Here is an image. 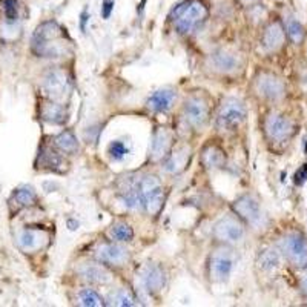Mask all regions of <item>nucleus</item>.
<instances>
[{
	"label": "nucleus",
	"mask_w": 307,
	"mask_h": 307,
	"mask_svg": "<svg viewBox=\"0 0 307 307\" xmlns=\"http://www.w3.org/2000/svg\"><path fill=\"white\" fill-rule=\"evenodd\" d=\"M65 31L55 22H43L33 36V51L40 57H62L68 52Z\"/></svg>",
	"instance_id": "f257e3e1"
},
{
	"label": "nucleus",
	"mask_w": 307,
	"mask_h": 307,
	"mask_svg": "<svg viewBox=\"0 0 307 307\" xmlns=\"http://www.w3.org/2000/svg\"><path fill=\"white\" fill-rule=\"evenodd\" d=\"M206 17H207V8L200 0H191V2L181 4L174 10L171 16L177 31L181 34L192 33Z\"/></svg>",
	"instance_id": "f03ea898"
},
{
	"label": "nucleus",
	"mask_w": 307,
	"mask_h": 307,
	"mask_svg": "<svg viewBox=\"0 0 307 307\" xmlns=\"http://www.w3.org/2000/svg\"><path fill=\"white\" fill-rule=\"evenodd\" d=\"M143 204L149 213L156 215L163 206V186L160 180L154 175H147L138 181Z\"/></svg>",
	"instance_id": "7ed1b4c3"
},
{
	"label": "nucleus",
	"mask_w": 307,
	"mask_h": 307,
	"mask_svg": "<svg viewBox=\"0 0 307 307\" xmlns=\"http://www.w3.org/2000/svg\"><path fill=\"white\" fill-rule=\"evenodd\" d=\"M246 118V108L244 105L237 99H227L220 106L217 123L221 129H230L238 126Z\"/></svg>",
	"instance_id": "20e7f679"
},
{
	"label": "nucleus",
	"mask_w": 307,
	"mask_h": 307,
	"mask_svg": "<svg viewBox=\"0 0 307 307\" xmlns=\"http://www.w3.org/2000/svg\"><path fill=\"white\" fill-rule=\"evenodd\" d=\"M280 246L292 264H295L296 267L307 266V241L304 240V237H301L299 234H289L281 240Z\"/></svg>",
	"instance_id": "39448f33"
},
{
	"label": "nucleus",
	"mask_w": 307,
	"mask_h": 307,
	"mask_svg": "<svg viewBox=\"0 0 307 307\" xmlns=\"http://www.w3.org/2000/svg\"><path fill=\"white\" fill-rule=\"evenodd\" d=\"M213 237L224 244H235L243 240L244 227L232 217H226L213 226Z\"/></svg>",
	"instance_id": "423d86ee"
},
{
	"label": "nucleus",
	"mask_w": 307,
	"mask_h": 307,
	"mask_svg": "<svg viewBox=\"0 0 307 307\" xmlns=\"http://www.w3.org/2000/svg\"><path fill=\"white\" fill-rule=\"evenodd\" d=\"M209 117V106L201 97H191L185 103V118L194 128H203Z\"/></svg>",
	"instance_id": "0eeeda50"
},
{
	"label": "nucleus",
	"mask_w": 307,
	"mask_h": 307,
	"mask_svg": "<svg viewBox=\"0 0 307 307\" xmlns=\"http://www.w3.org/2000/svg\"><path fill=\"white\" fill-rule=\"evenodd\" d=\"M264 128L267 135L275 141H284L293 134V123L280 114H270L266 118Z\"/></svg>",
	"instance_id": "6e6552de"
},
{
	"label": "nucleus",
	"mask_w": 307,
	"mask_h": 307,
	"mask_svg": "<svg viewBox=\"0 0 307 307\" xmlns=\"http://www.w3.org/2000/svg\"><path fill=\"white\" fill-rule=\"evenodd\" d=\"M43 89L52 99H60L69 91V80L63 71L52 69L43 79Z\"/></svg>",
	"instance_id": "1a4fd4ad"
},
{
	"label": "nucleus",
	"mask_w": 307,
	"mask_h": 307,
	"mask_svg": "<svg viewBox=\"0 0 307 307\" xmlns=\"http://www.w3.org/2000/svg\"><path fill=\"white\" fill-rule=\"evenodd\" d=\"M234 269V255L227 251H217L210 258V277L215 281H226Z\"/></svg>",
	"instance_id": "9d476101"
},
{
	"label": "nucleus",
	"mask_w": 307,
	"mask_h": 307,
	"mask_svg": "<svg viewBox=\"0 0 307 307\" xmlns=\"http://www.w3.org/2000/svg\"><path fill=\"white\" fill-rule=\"evenodd\" d=\"M257 89L263 97L270 99V100H277L284 96L283 82L278 79V77L267 74V72H263L257 79Z\"/></svg>",
	"instance_id": "9b49d317"
},
{
	"label": "nucleus",
	"mask_w": 307,
	"mask_h": 307,
	"mask_svg": "<svg viewBox=\"0 0 307 307\" xmlns=\"http://www.w3.org/2000/svg\"><path fill=\"white\" fill-rule=\"evenodd\" d=\"M48 235L40 229H25L17 237V244L25 252H34L46 243Z\"/></svg>",
	"instance_id": "f8f14e48"
},
{
	"label": "nucleus",
	"mask_w": 307,
	"mask_h": 307,
	"mask_svg": "<svg viewBox=\"0 0 307 307\" xmlns=\"http://www.w3.org/2000/svg\"><path fill=\"white\" fill-rule=\"evenodd\" d=\"M234 210L248 223H255L260 220L261 212H260V206L257 203V200L251 195H243L240 197L235 203H234Z\"/></svg>",
	"instance_id": "ddd939ff"
},
{
	"label": "nucleus",
	"mask_w": 307,
	"mask_h": 307,
	"mask_svg": "<svg viewBox=\"0 0 307 307\" xmlns=\"http://www.w3.org/2000/svg\"><path fill=\"white\" fill-rule=\"evenodd\" d=\"M97 258L106 264L123 266L128 260V251L117 244H103L97 249Z\"/></svg>",
	"instance_id": "4468645a"
},
{
	"label": "nucleus",
	"mask_w": 307,
	"mask_h": 307,
	"mask_svg": "<svg viewBox=\"0 0 307 307\" xmlns=\"http://www.w3.org/2000/svg\"><path fill=\"white\" fill-rule=\"evenodd\" d=\"M121 201L126 207L129 209H138L143 204V198H141V192H140V186L138 183L135 181H131V180H126L125 181V186L121 188Z\"/></svg>",
	"instance_id": "2eb2a0df"
},
{
	"label": "nucleus",
	"mask_w": 307,
	"mask_h": 307,
	"mask_svg": "<svg viewBox=\"0 0 307 307\" xmlns=\"http://www.w3.org/2000/svg\"><path fill=\"white\" fill-rule=\"evenodd\" d=\"M175 100V93L171 89H160L157 93H154L150 99L147 100V105L150 109L157 112H168Z\"/></svg>",
	"instance_id": "dca6fc26"
},
{
	"label": "nucleus",
	"mask_w": 307,
	"mask_h": 307,
	"mask_svg": "<svg viewBox=\"0 0 307 307\" xmlns=\"http://www.w3.org/2000/svg\"><path fill=\"white\" fill-rule=\"evenodd\" d=\"M143 283L149 292L157 293L165 286V272L159 266H147L143 273Z\"/></svg>",
	"instance_id": "f3484780"
},
{
	"label": "nucleus",
	"mask_w": 307,
	"mask_h": 307,
	"mask_svg": "<svg viewBox=\"0 0 307 307\" xmlns=\"http://www.w3.org/2000/svg\"><path fill=\"white\" fill-rule=\"evenodd\" d=\"M79 273L83 280L94 284H106L111 281V273L99 264H85L79 269Z\"/></svg>",
	"instance_id": "a211bd4d"
},
{
	"label": "nucleus",
	"mask_w": 307,
	"mask_h": 307,
	"mask_svg": "<svg viewBox=\"0 0 307 307\" xmlns=\"http://www.w3.org/2000/svg\"><path fill=\"white\" fill-rule=\"evenodd\" d=\"M283 42H284V29L281 23L278 22L270 23L263 34V46L267 51H275L283 45Z\"/></svg>",
	"instance_id": "6ab92c4d"
},
{
	"label": "nucleus",
	"mask_w": 307,
	"mask_h": 307,
	"mask_svg": "<svg viewBox=\"0 0 307 307\" xmlns=\"http://www.w3.org/2000/svg\"><path fill=\"white\" fill-rule=\"evenodd\" d=\"M210 63L213 66V69L220 71V72H232L238 68L240 62L237 58V55L226 52V51H218L210 57Z\"/></svg>",
	"instance_id": "aec40b11"
},
{
	"label": "nucleus",
	"mask_w": 307,
	"mask_h": 307,
	"mask_svg": "<svg viewBox=\"0 0 307 307\" xmlns=\"http://www.w3.org/2000/svg\"><path fill=\"white\" fill-rule=\"evenodd\" d=\"M189 157H191L189 147L183 146V147L175 149L171 154V156L168 157V160H166V166H165L166 171H169V172H180L181 169L186 168V165L189 162Z\"/></svg>",
	"instance_id": "412c9836"
},
{
	"label": "nucleus",
	"mask_w": 307,
	"mask_h": 307,
	"mask_svg": "<svg viewBox=\"0 0 307 307\" xmlns=\"http://www.w3.org/2000/svg\"><path fill=\"white\" fill-rule=\"evenodd\" d=\"M42 118L52 125H62L68 118V112L63 105L58 103H46L42 108Z\"/></svg>",
	"instance_id": "4be33fe9"
},
{
	"label": "nucleus",
	"mask_w": 307,
	"mask_h": 307,
	"mask_svg": "<svg viewBox=\"0 0 307 307\" xmlns=\"http://www.w3.org/2000/svg\"><path fill=\"white\" fill-rule=\"evenodd\" d=\"M171 146V134L166 129H159L152 140V156L156 159L165 157Z\"/></svg>",
	"instance_id": "5701e85b"
},
{
	"label": "nucleus",
	"mask_w": 307,
	"mask_h": 307,
	"mask_svg": "<svg viewBox=\"0 0 307 307\" xmlns=\"http://www.w3.org/2000/svg\"><path fill=\"white\" fill-rule=\"evenodd\" d=\"M203 165L209 169H217L221 168L226 162L224 157V152L218 147V146H207L203 150V156H201Z\"/></svg>",
	"instance_id": "b1692460"
},
{
	"label": "nucleus",
	"mask_w": 307,
	"mask_h": 307,
	"mask_svg": "<svg viewBox=\"0 0 307 307\" xmlns=\"http://www.w3.org/2000/svg\"><path fill=\"white\" fill-rule=\"evenodd\" d=\"M54 144L57 149H60L62 152H66V154H74V152H77V149H79V144H77V140L71 131H63L62 134H58L54 138Z\"/></svg>",
	"instance_id": "393cba45"
},
{
	"label": "nucleus",
	"mask_w": 307,
	"mask_h": 307,
	"mask_svg": "<svg viewBox=\"0 0 307 307\" xmlns=\"http://www.w3.org/2000/svg\"><path fill=\"white\" fill-rule=\"evenodd\" d=\"M37 200V195L34 192L33 188L29 186H23V188H19L14 195H13V201L17 207H28V206H33Z\"/></svg>",
	"instance_id": "a878e982"
},
{
	"label": "nucleus",
	"mask_w": 307,
	"mask_h": 307,
	"mask_svg": "<svg viewBox=\"0 0 307 307\" xmlns=\"http://www.w3.org/2000/svg\"><path fill=\"white\" fill-rule=\"evenodd\" d=\"M77 299H79V302L82 305H86V307H102L105 305L102 296L93 290V289H83L79 292V295H77Z\"/></svg>",
	"instance_id": "bb28decb"
},
{
	"label": "nucleus",
	"mask_w": 307,
	"mask_h": 307,
	"mask_svg": "<svg viewBox=\"0 0 307 307\" xmlns=\"http://www.w3.org/2000/svg\"><path fill=\"white\" fill-rule=\"evenodd\" d=\"M111 305H137V299L135 296L126 290V289H120V290H115L114 293L109 295V302Z\"/></svg>",
	"instance_id": "cd10ccee"
},
{
	"label": "nucleus",
	"mask_w": 307,
	"mask_h": 307,
	"mask_svg": "<svg viewBox=\"0 0 307 307\" xmlns=\"http://www.w3.org/2000/svg\"><path fill=\"white\" fill-rule=\"evenodd\" d=\"M109 235L115 241H131L134 237V230L126 223H117L112 226Z\"/></svg>",
	"instance_id": "c85d7f7f"
},
{
	"label": "nucleus",
	"mask_w": 307,
	"mask_h": 307,
	"mask_svg": "<svg viewBox=\"0 0 307 307\" xmlns=\"http://www.w3.org/2000/svg\"><path fill=\"white\" fill-rule=\"evenodd\" d=\"M278 264H280V255H278V252L273 251V249L264 251V252L260 255V258H258V266H260L263 270H272V269H275Z\"/></svg>",
	"instance_id": "c756f323"
},
{
	"label": "nucleus",
	"mask_w": 307,
	"mask_h": 307,
	"mask_svg": "<svg viewBox=\"0 0 307 307\" xmlns=\"http://www.w3.org/2000/svg\"><path fill=\"white\" fill-rule=\"evenodd\" d=\"M2 8L5 14V22L7 23H17L19 20V7L17 0H2Z\"/></svg>",
	"instance_id": "7c9ffc66"
},
{
	"label": "nucleus",
	"mask_w": 307,
	"mask_h": 307,
	"mask_svg": "<svg viewBox=\"0 0 307 307\" xmlns=\"http://www.w3.org/2000/svg\"><path fill=\"white\" fill-rule=\"evenodd\" d=\"M286 31H287V36L290 37V40L295 42V43H299L302 40V37H304V28L295 19H287V22H286Z\"/></svg>",
	"instance_id": "2f4dec72"
},
{
	"label": "nucleus",
	"mask_w": 307,
	"mask_h": 307,
	"mask_svg": "<svg viewBox=\"0 0 307 307\" xmlns=\"http://www.w3.org/2000/svg\"><path fill=\"white\" fill-rule=\"evenodd\" d=\"M40 162L43 166H48L49 169H57V166H62L63 162L62 159L57 156V154L51 149H43L40 154Z\"/></svg>",
	"instance_id": "473e14b6"
},
{
	"label": "nucleus",
	"mask_w": 307,
	"mask_h": 307,
	"mask_svg": "<svg viewBox=\"0 0 307 307\" xmlns=\"http://www.w3.org/2000/svg\"><path fill=\"white\" fill-rule=\"evenodd\" d=\"M109 154L114 160H120L125 157V154H128V147L123 141H112L109 144Z\"/></svg>",
	"instance_id": "72a5a7b5"
},
{
	"label": "nucleus",
	"mask_w": 307,
	"mask_h": 307,
	"mask_svg": "<svg viewBox=\"0 0 307 307\" xmlns=\"http://www.w3.org/2000/svg\"><path fill=\"white\" fill-rule=\"evenodd\" d=\"M112 7H114V2H112V0H105V4H103V10H102V14H103V17H105V19H108V17L111 16Z\"/></svg>",
	"instance_id": "f704fd0d"
},
{
	"label": "nucleus",
	"mask_w": 307,
	"mask_h": 307,
	"mask_svg": "<svg viewBox=\"0 0 307 307\" xmlns=\"http://www.w3.org/2000/svg\"><path fill=\"white\" fill-rule=\"evenodd\" d=\"M307 178V166H304V169H301L298 174H296V183L298 185H302Z\"/></svg>",
	"instance_id": "c9c22d12"
},
{
	"label": "nucleus",
	"mask_w": 307,
	"mask_h": 307,
	"mask_svg": "<svg viewBox=\"0 0 307 307\" xmlns=\"http://www.w3.org/2000/svg\"><path fill=\"white\" fill-rule=\"evenodd\" d=\"M302 287H304V290L307 292V269H305V272H304V275H302Z\"/></svg>",
	"instance_id": "e433bc0d"
}]
</instances>
